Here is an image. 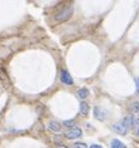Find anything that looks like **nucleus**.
Instances as JSON below:
<instances>
[{
    "label": "nucleus",
    "instance_id": "1",
    "mask_svg": "<svg viewBox=\"0 0 139 148\" xmlns=\"http://www.w3.org/2000/svg\"><path fill=\"white\" fill-rule=\"evenodd\" d=\"M133 121H134L133 117H127V118H124L122 122H119V123L113 124L112 129L115 131L117 133H119V134H125L128 132V129H129V127L133 124Z\"/></svg>",
    "mask_w": 139,
    "mask_h": 148
},
{
    "label": "nucleus",
    "instance_id": "2",
    "mask_svg": "<svg viewBox=\"0 0 139 148\" xmlns=\"http://www.w3.org/2000/svg\"><path fill=\"white\" fill-rule=\"evenodd\" d=\"M73 15V6L72 5H68L63 8L59 13L55 15V20L61 23V21H67L68 19H70V16Z\"/></svg>",
    "mask_w": 139,
    "mask_h": 148
},
{
    "label": "nucleus",
    "instance_id": "3",
    "mask_svg": "<svg viewBox=\"0 0 139 148\" xmlns=\"http://www.w3.org/2000/svg\"><path fill=\"white\" fill-rule=\"evenodd\" d=\"M82 134H83L82 129L78 128V127H74V128H72L69 132H67L65 137H67L68 139H76V138H79V137H82Z\"/></svg>",
    "mask_w": 139,
    "mask_h": 148
},
{
    "label": "nucleus",
    "instance_id": "4",
    "mask_svg": "<svg viewBox=\"0 0 139 148\" xmlns=\"http://www.w3.org/2000/svg\"><path fill=\"white\" fill-rule=\"evenodd\" d=\"M60 80L64 84H67V86H72V84H73V78H72V75L67 72V70H63V72H61V74H60Z\"/></svg>",
    "mask_w": 139,
    "mask_h": 148
},
{
    "label": "nucleus",
    "instance_id": "5",
    "mask_svg": "<svg viewBox=\"0 0 139 148\" xmlns=\"http://www.w3.org/2000/svg\"><path fill=\"white\" fill-rule=\"evenodd\" d=\"M94 117L99 121H104L105 119V112L102 108H99V107H95V109H94Z\"/></svg>",
    "mask_w": 139,
    "mask_h": 148
},
{
    "label": "nucleus",
    "instance_id": "6",
    "mask_svg": "<svg viewBox=\"0 0 139 148\" xmlns=\"http://www.w3.org/2000/svg\"><path fill=\"white\" fill-rule=\"evenodd\" d=\"M49 129L50 131H53V132H60V129H61V125L58 123V122L55 121H52V122H49Z\"/></svg>",
    "mask_w": 139,
    "mask_h": 148
},
{
    "label": "nucleus",
    "instance_id": "7",
    "mask_svg": "<svg viewBox=\"0 0 139 148\" xmlns=\"http://www.w3.org/2000/svg\"><path fill=\"white\" fill-rule=\"evenodd\" d=\"M110 148H127V146L122 142V140L114 138L112 140V143H110Z\"/></svg>",
    "mask_w": 139,
    "mask_h": 148
},
{
    "label": "nucleus",
    "instance_id": "8",
    "mask_svg": "<svg viewBox=\"0 0 139 148\" xmlns=\"http://www.w3.org/2000/svg\"><path fill=\"white\" fill-rule=\"evenodd\" d=\"M89 110H90V107H89V104H88V103H85V102H82V103H80V113H82L83 116H88Z\"/></svg>",
    "mask_w": 139,
    "mask_h": 148
},
{
    "label": "nucleus",
    "instance_id": "9",
    "mask_svg": "<svg viewBox=\"0 0 139 148\" xmlns=\"http://www.w3.org/2000/svg\"><path fill=\"white\" fill-rule=\"evenodd\" d=\"M88 95H89V89H87V88H80L78 90V97L80 99H85Z\"/></svg>",
    "mask_w": 139,
    "mask_h": 148
},
{
    "label": "nucleus",
    "instance_id": "10",
    "mask_svg": "<svg viewBox=\"0 0 139 148\" xmlns=\"http://www.w3.org/2000/svg\"><path fill=\"white\" fill-rule=\"evenodd\" d=\"M132 109H133L134 113H139V103H137V102L132 103Z\"/></svg>",
    "mask_w": 139,
    "mask_h": 148
},
{
    "label": "nucleus",
    "instance_id": "11",
    "mask_svg": "<svg viewBox=\"0 0 139 148\" xmlns=\"http://www.w3.org/2000/svg\"><path fill=\"white\" fill-rule=\"evenodd\" d=\"M73 148H88V147L84 143H74L73 144Z\"/></svg>",
    "mask_w": 139,
    "mask_h": 148
},
{
    "label": "nucleus",
    "instance_id": "12",
    "mask_svg": "<svg viewBox=\"0 0 139 148\" xmlns=\"http://www.w3.org/2000/svg\"><path fill=\"white\" fill-rule=\"evenodd\" d=\"M133 124L135 125V131H137V134L139 136V119H134Z\"/></svg>",
    "mask_w": 139,
    "mask_h": 148
},
{
    "label": "nucleus",
    "instance_id": "13",
    "mask_svg": "<svg viewBox=\"0 0 139 148\" xmlns=\"http://www.w3.org/2000/svg\"><path fill=\"white\" fill-rule=\"evenodd\" d=\"M73 123H74L73 121H65V122H64V125H67V127H72Z\"/></svg>",
    "mask_w": 139,
    "mask_h": 148
},
{
    "label": "nucleus",
    "instance_id": "14",
    "mask_svg": "<svg viewBox=\"0 0 139 148\" xmlns=\"http://www.w3.org/2000/svg\"><path fill=\"white\" fill-rule=\"evenodd\" d=\"M89 148H103L102 146H99V144H91V146Z\"/></svg>",
    "mask_w": 139,
    "mask_h": 148
},
{
    "label": "nucleus",
    "instance_id": "15",
    "mask_svg": "<svg viewBox=\"0 0 139 148\" xmlns=\"http://www.w3.org/2000/svg\"><path fill=\"white\" fill-rule=\"evenodd\" d=\"M135 84H137V90H138V93H139V78L135 79Z\"/></svg>",
    "mask_w": 139,
    "mask_h": 148
},
{
    "label": "nucleus",
    "instance_id": "16",
    "mask_svg": "<svg viewBox=\"0 0 139 148\" xmlns=\"http://www.w3.org/2000/svg\"><path fill=\"white\" fill-rule=\"evenodd\" d=\"M58 148H68V147H65V146H60V147H58Z\"/></svg>",
    "mask_w": 139,
    "mask_h": 148
},
{
    "label": "nucleus",
    "instance_id": "17",
    "mask_svg": "<svg viewBox=\"0 0 139 148\" xmlns=\"http://www.w3.org/2000/svg\"><path fill=\"white\" fill-rule=\"evenodd\" d=\"M138 114H139V113H138Z\"/></svg>",
    "mask_w": 139,
    "mask_h": 148
}]
</instances>
